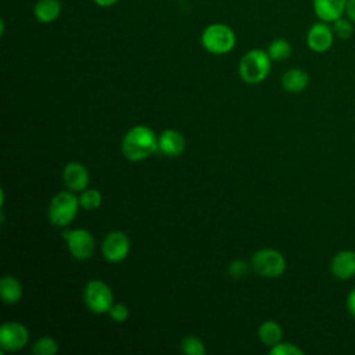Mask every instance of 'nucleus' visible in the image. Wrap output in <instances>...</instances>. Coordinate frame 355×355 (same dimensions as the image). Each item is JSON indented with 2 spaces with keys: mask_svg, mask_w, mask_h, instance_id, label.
I'll return each instance as SVG.
<instances>
[{
  "mask_svg": "<svg viewBox=\"0 0 355 355\" xmlns=\"http://www.w3.org/2000/svg\"><path fill=\"white\" fill-rule=\"evenodd\" d=\"M158 150V137L153 129L137 125L129 129L122 139V153L133 162L148 158Z\"/></svg>",
  "mask_w": 355,
  "mask_h": 355,
  "instance_id": "nucleus-1",
  "label": "nucleus"
},
{
  "mask_svg": "<svg viewBox=\"0 0 355 355\" xmlns=\"http://www.w3.org/2000/svg\"><path fill=\"white\" fill-rule=\"evenodd\" d=\"M272 60L266 50L252 49L247 51L239 62L240 78L250 85H257L265 80L270 72Z\"/></svg>",
  "mask_w": 355,
  "mask_h": 355,
  "instance_id": "nucleus-2",
  "label": "nucleus"
},
{
  "mask_svg": "<svg viewBox=\"0 0 355 355\" xmlns=\"http://www.w3.org/2000/svg\"><path fill=\"white\" fill-rule=\"evenodd\" d=\"M200 40L208 53L220 55L233 50L236 46V33L229 25L215 22L204 28Z\"/></svg>",
  "mask_w": 355,
  "mask_h": 355,
  "instance_id": "nucleus-3",
  "label": "nucleus"
},
{
  "mask_svg": "<svg viewBox=\"0 0 355 355\" xmlns=\"http://www.w3.org/2000/svg\"><path fill=\"white\" fill-rule=\"evenodd\" d=\"M79 207V198L73 191H60L50 201L49 219L54 226H67L76 218Z\"/></svg>",
  "mask_w": 355,
  "mask_h": 355,
  "instance_id": "nucleus-4",
  "label": "nucleus"
},
{
  "mask_svg": "<svg viewBox=\"0 0 355 355\" xmlns=\"http://www.w3.org/2000/svg\"><path fill=\"white\" fill-rule=\"evenodd\" d=\"M83 301L94 313H108L114 305V294L108 284L101 280H90L83 290Z\"/></svg>",
  "mask_w": 355,
  "mask_h": 355,
  "instance_id": "nucleus-5",
  "label": "nucleus"
},
{
  "mask_svg": "<svg viewBox=\"0 0 355 355\" xmlns=\"http://www.w3.org/2000/svg\"><path fill=\"white\" fill-rule=\"evenodd\" d=\"M252 268L259 276L275 279L284 273L286 259L277 250L262 248L254 254Z\"/></svg>",
  "mask_w": 355,
  "mask_h": 355,
  "instance_id": "nucleus-6",
  "label": "nucleus"
},
{
  "mask_svg": "<svg viewBox=\"0 0 355 355\" xmlns=\"http://www.w3.org/2000/svg\"><path fill=\"white\" fill-rule=\"evenodd\" d=\"M62 237L67 240L68 250L71 255L79 261L90 258L96 250V243L92 233L86 229H72L65 230Z\"/></svg>",
  "mask_w": 355,
  "mask_h": 355,
  "instance_id": "nucleus-7",
  "label": "nucleus"
},
{
  "mask_svg": "<svg viewBox=\"0 0 355 355\" xmlns=\"http://www.w3.org/2000/svg\"><path fill=\"white\" fill-rule=\"evenodd\" d=\"M130 250V243L129 239L125 233L115 230V232H110L101 244V252L104 255V258L108 262L116 263L123 261Z\"/></svg>",
  "mask_w": 355,
  "mask_h": 355,
  "instance_id": "nucleus-8",
  "label": "nucleus"
},
{
  "mask_svg": "<svg viewBox=\"0 0 355 355\" xmlns=\"http://www.w3.org/2000/svg\"><path fill=\"white\" fill-rule=\"evenodd\" d=\"M334 32L331 25L323 21H318L311 25L306 32V46L313 53H326L330 50L334 42Z\"/></svg>",
  "mask_w": 355,
  "mask_h": 355,
  "instance_id": "nucleus-9",
  "label": "nucleus"
},
{
  "mask_svg": "<svg viewBox=\"0 0 355 355\" xmlns=\"http://www.w3.org/2000/svg\"><path fill=\"white\" fill-rule=\"evenodd\" d=\"M29 333L22 323L6 322L0 327V347L4 351H18L26 345Z\"/></svg>",
  "mask_w": 355,
  "mask_h": 355,
  "instance_id": "nucleus-10",
  "label": "nucleus"
},
{
  "mask_svg": "<svg viewBox=\"0 0 355 355\" xmlns=\"http://www.w3.org/2000/svg\"><path fill=\"white\" fill-rule=\"evenodd\" d=\"M62 180L71 191H83L90 182L89 171L80 162H69L62 171Z\"/></svg>",
  "mask_w": 355,
  "mask_h": 355,
  "instance_id": "nucleus-11",
  "label": "nucleus"
},
{
  "mask_svg": "<svg viewBox=\"0 0 355 355\" xmlns=\"http://www.w3.org/2000/svg\"><path fill=\"white\" fill-rule=\"evenodd\" d=\"M331 275L338 280H348L355 276V251L343 250L338 251L330 263Z\"/></svg>",
  "mask_w": 355,
  "mask_h": 355,
  "instance_id": "nucleus-12",
  "label": "nucleus"
},
{
  "mask_svg": "<svg viewBox=\"0 0 355 355\" xmlns=\"http://www.w3.org/2000/svg\"><path fill=\"white\" fill-rule=\"evenodd\" d=\"M347 0H312V8L319 21L331 24L345 15Z\"/></svg>",
  "mask_w": 355,
  "mask_h": 355,
  "instance_id": "nucleus-13",
  "label": "nucleus"
},
{
  "mask_svg": "<svg viewBox=\"0 0 355 355\" xmlns=\"http://www.w3.org/2000/svg\"><path fill=\"white\" fill-rule=\"evenodd\" d=\"M186 147L183 135L175 129H166L158 136V151L166 157H179Z\"/></svg>",
  "mask_w": 355,
  "mask_h": 355,
  "instance_id": "nucleus-14",
  "label": "nucleus"
},
{
  "mask_svg": "<svg viewBox=\"0 0 355 355\" xmlns=\"http://www.w3.org/2000/svg\"><path fill=\"white\" fill-rule=\"evenodd\" d=\"M61 14V3L58 0H37L33 6V17L40 24L54 22Z\"/></svg>",
  "mask_w": 355,
  "mask_h": 355,
  "instance_id": "nucleus-15",
  "label": "nucleus"
},
{
  "mask_svg": "<svg viewBox=\"0 0 355 355\" xmlns=\"http://www.w3.org/2000/svg\"><path fill=\"white\" fill-rule=\"evenodd\" d=\"M309 85L308 73L301 68H291L282 76V86L288 93H300Z\"/></svg>",
  "mask_w": 355,
  "mask_h": 355,
  "instance_id": "nucleus-16",
  "label": "nucleus"
},
{
  "mask_svg": "<svg viewBox=\"0 0 355 355\" xmlns=\"http://www.w3.org/2000/svg\"><path fill=\"white\" fill-rule=\"evenodd\" d=\"M0 295L6 304H17L22 297V286L12 276H4L0 280Z\"/></svg>",
  "mask_w": 355,
  "mask_h": 355,
  "instance_id": "nucleus-17",
  "label": "nucleus"
},
{
  "mask_svg": "<svg viewBox=\"0 0 355 355\" xmlns=\"http://www.w3.org/2000/svg\"><path fill=\"white\" fill-rule=\"evenodd\" d=\"M258 337L262 341V344L268 347H273L282 341L283 330L277 322L265 320L258 329Z\"/></svg>",
  "mask_w": 355,
  "mask_h": 355,
  "instance_id": "nucleus-18",
  "label": "nucleus"
},
{
  "mask_svg": "<svg viewBox=\"0 0 355 355\" xmlns=\"http://www.w3.org/2000/svg\"><path fill=\"white\" fill-rule=\"evenodd\" d=\"M266 51L272 61H284L291 55L293 49H291V44L286 39L279 37V39H275L273 42H270Z\"/></svg>",
  "mask_w": 355,
  "mask_h": 355,
  "instance_id": "nucleus-19",
  "label": "nucleus"
},
{
  "mask_svg": "<svg viewBox=\"0 0 355 355\" xmlns=\"http://www.w3.org/2000/svg\"><path fill=\"white\" fill-rule=\"evenodd\" d=\"M80 197H79V204L82 208L87 209V211H93L97 209L101 205L103 197L101 193L96 189H85L83 191H80Z\"/></svg>",
  "mask_w": 355,
  "mask_h": 355,
  "instance_id": "nucleus-20",
  "label": "nucleus"
},
{
  "mask_svg": "<svg viewBox=\"0 0 355 355\" xmlns=\"http://www.w3.org/2000/svg\"><path fill=\"white\" fill-rule=\"evenodd\" d=\"M331 28H333L334 36L341 40L349 39L354 33V22L344 15L340 17L338 19H336L334 22H331Z\"/></svg>",
  "mask_w": 355,
  "mask_h": 355,
  "instance_id": "nucleus-21",
  "label": "nucleus"
},
{
  "mask_svg": "<svg viewBox=\"0 0 355 355\" xmlns=\"http://www.w3.org/2000/svg\"><path fill=\"white\" fill-rule=\"evenodd\" d=\"M180 349L186 355H205V352H207L204 343L198 337H194V336L184 337L182 340Z\"/></svg>",
  "mask_w": 355,
  "mask_h": 355,
  "instance_id": "nucleus-22",
  "label": "nucleus"
},
{
  "mask_svg": "<svg viewBox=\"0 0 355 355\" xmlns=\"http://www.w3.org/2000/svg\"><path fill=\"white\" fill-rule=\"evenodd\" d=\"M58 351V344L51 337H40L35 341L32 352L36 355H54Z\"/></svg>",
  "mask_w": 355,
  "mask_h": 355,
  "instance_id": "nucleus-23",
  "label": "nucleus"
},
{
  "mask_svg": "<svg viewBox=\"0 0 355 355\" xmlns=\"http://www.w3.org/2000/svg\"><path fill=\"white\" fill-rule=\"evenodd\" d=\"M269 354L270 355H302L304 351L300 347H297V345H294L291 343L280 341L276 345L270 347Z\"/></svg>",
  "mask_w": 355,
  "mask_h": 355,
  "instance_id": "nucleus-24",
  "label": "nucleus"
},
{
  "mask_svg": "<svg viewBox=\"0 0 355 355\" xmlns=\"http://www.w3.org/2000/svg\"><path fill=\"white\" fill-rule=\"evenodd\" d=\"M108 315H110V318H111L114 322H116V323H123V322H126L128 318H129V309H128V306L123 305V304H114V305L111 306V309L108 311Z\"/></svg>",
  "mask_w": 355,
  "mask_h": 355,
  "instance_id": "nucleus-25",
  "label": "nucleus"
},
{
  "mask_svg": "<svg viewBox=\"0 0 355 355\" xmlns=\"http://www.w3.org/2000/svg\"><path fill=\"white\" fill-rule=\"evenodd\" d=\"M247 270H248V265L244 261H241V259H236V261L230 262L229 266H227L229 275L232 277H236V279L243 277L247 273Z\"/></svg>",
  "mask_w": 355,
  "mask_h": 355,
  "instance_id": "nucleus-26",
  "label": "nucleus"
},
{
  "mask_svg": "<svg viewBox=\"0 0 355 355\" xmlns=\"http://www.w3.org/2000/svg\"><path fill=\"white\" fill-rule=\"evenodd\" d=\"M345 306H347L348 313H349L352 318H355V287L348 293L347 301H345Z\"/></svg>",
  "mask_w": 355,
  "mask_h": 355,
  "instance_id": "nucleus-27",
  "label": "nucleus"
},
{
  "mask_svg": "<svg viewBox=\"0 0 355 355\" xmlns=\"http://www.w3.org/2000/svg\"><path fill=\"white\" fill-rule=\"evenodd\" d=\"M345 17L349 18L355 24V0H347Z\"/></svg>",
  "mask_w": 355,
  "mask_h": 355,
  "instance_id": "nucleus-28",
  "label": "nucleus"
},
{
  "mask_svg": "<svg viewBox=\"0 0 355 355\" xmlns=\"http://www.w3.org/2000/svg\"><path fill=\"white\" fill-rule=\"evenodd\" d=\"M119 0H93V3L101 8H108V7H112L118 3Z\"/></svg>",
  "mask_w": 355,
  "mask_h": 355,
  "instance_id": "nucleus-29",
  "label": "nucleus"
}]
</instances>
